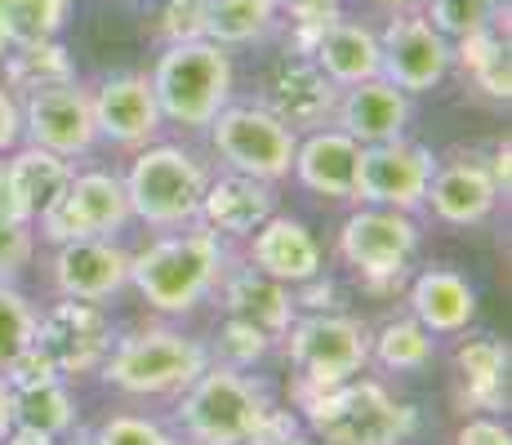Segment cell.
<instances>
[{
	"label": "cell",
	"instance_id": "7",
	"mask_svg": "<svg viewBox=\"0 0 512 445\" xmlns=\"http://www.w3.org/2000/svg\"><path fill=\"white\" fill-rule=\"evenodd\" d=\"M210 134H214V152L232 165V174H250L263 178V183H277V178L290 174L294 147H299V134L281 116H272L268 107L254 103L241 107L228 103L210 121Z\"/></svg>",
	"mask_w": 512,
	"mask_h": 445
},
{
	"label": "cell",
	"instance_id": "43",
	"mask_svg": "<svg viewBox=\"0 0 512 445\" xmlns=\"http://www.w3.org/2000/svg\"><path fill=\"white\" fill-rule=\"evenodd\" d=\"M272 5H277V14L308 18V14H330V9H339L343 0H272Z\"/></svg>",
	"mask_w": 512,
	"mask_h": 445
},
{
	"label": "cell",
	"instance_id": "16",
	"mask_svg": "<svg viewBox=\"0 0 512 445\" xmlns=\"http://www.w3.org/2000/svg\"><path fill=\"white\" fill-rule=\"evenodd\" d=\"M334 85L308 54L303 58H281L277 72L268 76V112L281 116L290 130H317L321 121L334 112L339 94Z\"/></svg>",
	"mask_w": 512,
	"mask_h": 445
},
{
	"label": "cell",
	"instance_id": "24",
	"mask_svg": "<svg viewBox=\"0 0 512 445\" xmlns=\"http://www.w3.org/2000/svg\"><path fill=\"white\" fill-rule=\"evenodd\" d=\"M223 299H228V316H241V321L259 325L263 334L290 330V316H294L290 285L263 276L259 267H245V272H236L232 281H228V290H223Z\"/></svg>",
	"mask_w": 512,
	"mask_h": 445
},
{
	"label": "cell",
	"instance_id": "25",
	"mask_svg": "<svg viewBox=\"0 0 512 445\" xmlns=\"http://www.w3.org/2000/svg\"><path fill=\"white\" fill-rule=\"evenodd\" d=\"M63 196L72 201L76 219L85 223L90 236H112L134 219L130 196H125V178H116V174H103V170L72 174V183H67Z\"/></svg>",
	"mask_w": 512,
	"mask_h": 445
},
{
	"label": "cell",
	"instance_id": "34",
	"mask_svg": "<svg viewBox=\"0 0 512 445\" xmlns=\"http://www.w3.org/2000/svg\"><path fill=\"white\" fill-rule=\"evenodd\" d=\"M36 343V312L14 285L0 281V374Z\"/></svg>",
	"mask_w": 512,
	"mask_h": 445
},
{
	"label": "cell",
	"instance_id": "20",
	"mask_svg": "<svg viewBox=\"0 0 512 445\" xmlns=\"http://www.w3.org/2000/svg\"><path fill=\"white\" fill-rule=\"evenodd\" d=\"M357 156L361 143L343 130H317L308 134L299 147H294V165L290 170L299 174V183L317 196H352L357 187Z\"/></svg>",
	"mask_w": 512,
	"mask_h": 445
},
{
	"label": "cell",
	"instance_id": "11",
	"mask_svg": "<svg viewBox=\"0 0 512 445\" xmlns=\"http://www.w3.org/2000/svg\"><path fill=\"white\" fill-rule=\"evenodd\" d=\"M415 250H419L415 219L406 210H388V205H366L339 232V254L348 259V267H357L370 281L401 276Z\"/></svg>",
	"mask_w": 512,
	"mask_h": 445
},
{
	"label": "cell",
	"instance_id": "26",
	"mask_svg": "<svg viewBox=\"0 0 512 445\" xmlns=\"http://www.w3.org/2000/svg\"><path fill=\"white\" fill-rule=\"evenodd\" d=\"M5 170H9V183H14L18 201H23L27 219H36L41 210H49V205L67 192V183H72V165H67V156L45 152V147H36V143L23 147Z\"/></svg>",
	"mask_w": 512,
	"mask_h": 445
},
{
	"label": "cell",
	"instance_id": "28",
	"mask_svg": "<svg viewBox=\"0 0 512 445\" xmlns=\"http://www.w3.org/2000/svg\"><path fill=\"white\" fill-rule=\"evenodd\" d=\"M277 27L272 0H205V41L214 45H254Z\"/></svg>",
	"mask_w": 512,
	"mask_h": 445
},
{
	"label": "cell",
	"instance_id": "37",
	"mask_svg": "<svg viewBox=\"0 0 512 445\" xmlns=\"http://www.w3.org/2000/svg\"><path fill=\"white\" fill-rule=\"evenodd\" d=\"M94 445H179L170 437V432L161 428V423L152 419H139V414H116V419H107L103 428H98Z\"/></svg>",
	"mask_w": 512,
	"mask_h": 445
},
{
	"label": "cell",
	"instance_id": "29",
	"mask_svg": "<svg viewBox=\"0 0 512 445\" xmlns=\"http://www.w3.org/2000/svg\"><path fill=\"white\" fill-rule=\"evenodd\" d=\"M459 374L468 397L486 410H499L508 401V348L499 339H468L459 348Z\"/></svg>",
	"mask_w": 512,
	"mask_h": 445
},
{
	"label": "cell",
	"instance_id": "23",
	"mask_svg": "<svg viewBox=\"0 0 512 445\" xmlns=\"http://www.w3.org/2000/svg\"><path fill=\"white\" fill-rule=\"evenodd\" d=\"M410 308H415V321L428 334H455L477 312V294H472V285L459 272L428 267L415 281V290H410Z\"/></svg>",
	"mask_w": 512,
	"mask_h": 445
},
{
	"label": "cell",
	"instance_id": "18",
	"mask_svg": "<svg viewBox=\"0 0 512 445\" xmlns=\"http://www.w3.org/2000/svg\"><path fill=\"white\" fill-rule=\"evenodd\" d=\"M254 245H250V263L263 276L281 285H303L321 276V245L299 219H281L272 214L263 227H254Z\"/></svg>",
	"mask_w": 512,
	"mask_h": 445
},
{
	"label": "cell",
	"instance_id": "38",
	"mask_svg": "<svg viewBox=\"0 0 512 445\" xmlns=\"http://www.w3.org/2000/svg\"><path fill=\"white\" fill-rule=\"evenodd\" d=\"M161 36L165 45L205 36V0H170L161 14Z\"/></svg>",
	"mask_w": 512,
	"mask_h": 445
},
{
	"label": "cell",
	"instance_id": "4",
	"mask_svg": "<svg viewBox=\"0 0 512 445\" xmlns=\"http://www.w3.org/2000/svg\"><path fill=\"white\" fill-rule=\"evenodd\" d=\"M268 414V397L232 365H219V370L205 365L187 383V397L179 405V419L196 445H250Z\"/></svg>",
	"mask_w": 512,
	"mask_h": 445
},
{
	"label": "cell",
	"instance_id": "22",
	"mask_svg": "<svg viewBox=\"0 0 512 445\" xmlns=\"http://www.w3.org/2000/svg\"><path fill=\"white\" fill-rule=\"evenodd\" d=\"M308 58L339 89H348L357 81H370V76H383L379 36H374L370 27H361V23H343V18L326 23V32L317 36V45H312Z\"/></svg>",
	"mask_w": 512,
	"mask_h": 445
},
{
	"label": "cell",
	"instance_id": "21",
	"mask_svg": "<svg viewBox=\"0 0 512 445\" xmlns=\"http://www.w3.org/2000/svg\"><path fill=\"white\" fill-rule=\"evenodd\" d=\"M223 236H250L254 227H263L272 219V192L263 178H250V174H223L214 183H205V196H201V214Z\"/></svg>",
	"mask_w": 512,
	"mask_h": 445
},
{
	"label": "cell",
	"instance_id": "15",
	"mask_svg": "<svg viewBox=\"0 0 512 445\" xmlns=\"http://www.w3.org/2000/svg\"><path fill=\"white\" fill-rule=\"evenodd\" d=\"M54 281L67 299H112L130 285V254L112 245L107 236H81V241H63L54 259Z\"/></svg>",
	"mask_w": 512,
	"mask_h": 445
},
{
	"label": "cell",
	"instance_id": "35",
	"mask_svg": "<svg viewBox=\"0 0 512 445\" xmlns=\"http://www.w3.org/2000/svg\"><path fill=\"white\" fill-rule=\"evenodd\" d=\"M428 5H432V14H428L432 27L446 32L450 41H459V36H468V32L495 27L504 0H428Z\"/></svg>",
	"mask_w": 512,
	"mask_h": 445
},
{
	"label": "cell",
	"instance_id": "45",
	"mask_svg": "<svg viewBox=\"0 0 512 445\" xmlns=\"http://www.w3.org/2000/svg\"><path fill=\"white\" fill-rule=\"evenodd\" d=\"M383 9H392V14H410V9H419L423 0H379Z\"/></svg>",
	"mask_w": 512,
	"mask_h": 445
},
{
	"label": "cell",
	"instance_id": "27",
	"mask_svg": "<svg viewBox=\"0 0 512 445\" xmlns=\"http://www.w3.org/2000/svg\"><path fill=\"white\" fill-rule=\"evenodd\" d=\"M72 419H76L72 392L63 388V379H58V374L14 388V428L54 441V437H63V432L72 428Z\"/></svg>",
	"mask_w": 512,
	"mask_h": 445
},
{
	"label": "cell",
	"instance_id": "32",
	"mask_svg": "<svg viewBox=\"0 0 512 445\" xmlns=\"http://www.w3.org/2000/svg\"><path fill=\"white\" fill-rule=\"evenodd\" d=\"M459 63L472 72V81L486 89L490 98L512 94V72H508V41L495 32V27H481V32L459 36Z\"/></svg>",
	"mask_w": 512,
	"mask_h": 445
},
{
	"label": "cell",
	"instance_id": "41",
	"mask_svg": "<svg viewBox=\"0 0 512 445\" xmlns=\"http://www.w3.org/2000/svg\"><path fill=\"white\" fill-rule=\"evenodd\" d=\"M455 445H512V432L499 419H472L459 428Z\"/></svg>",
	"mask_w": 512,
	"mask_h": 445
},
{
	"label": "cell",
	"instance_id": "40",
	"mask_svg": "<svg viewBox=\"0 0 512 445\" xmlns=\"http://www.w3.org/2000/svg\"><path fill=\"white\" fill-rule=\"evenodd\" d=\"M18 138H23V107H18L14 89L0 85V152L18 147Z\"/></svg>",
	"mask_w": 512,
	"mask_h": 445
},
{
	"label": "cell",
	"instance_id": "17",
	"mask_svg": "<svg viewBox=\"0 0 512 445\" xmlns=\"http://www.w3.org/2000/svg\"><path fill=\"white\" fill-rule=\"evenodd\" d=\"M339 112L343 134H352L361 147L366 143H388V138H401L410 121V94L397 89L383 76H370V81L348 85V94L334 103Z\"/></svg>",
	"mask_w": 512,
	"mask_h": 445
},
{
	"label": "cell",
	"instance_id": "42",
	"mask_svg": "<svg viewBox=\"0 0 512 445\" xmlns=\"http://www.w3.org/2000/svg\"><path fill=\"white\" fill-rule=\"evenodd\" d=\"M0 223H32L23 210V201H18L14 183H9V170L0 165Z\"/></svg>",
	"mask_w": 512,
	"mask_h": 445
},
{
	"label": "cell",
	"instance_id": "39",
	"mask_svg": "<svg viewBox=\"0 0 512 445\" xmlns=\"http://www.w3.org/2000/svg\"><path fill=\"white\" fill-rule=\"evenodd\" d=\"M32 250H36L32 223H0V281L23 272L32 263Z\"/></svg>",
	"mask_w": 512,
	"mask_h": 445
},
{
	"label": "cell",
	"instance_id": "44",
	"mask_svg": "<svg viewBox=\"0 0 512 445\" xmlns=\"http://www.w3.org/2000/svg\"><path fill=\"white\" fill-rule=\"evenodd\" d=\"M14 432V388L0 379V441Z\"/></svg>",
	"mask_w": 512,
	"mask_h": 445
},
{
	"label": "cell",
	"instance_id": "5",
	"mask_svg": "<svg viewBox=\"0 0 512 445\" xmlns=\"http://www.w3.org/2000/svg\"><path fill=\"white\" fill-rule=\"evenodd\" d=\"M205 170L192 152L170 143L143 147L134 156V170L125 178V196H130V214L152 227H183L201 214L205 196Z\"/></svg>",
	"mask_w": 512,
	"mask_h": 445
},
{
	"label": "cell",
	"instance_id": "46",
	"mask_svg": "<svg viewBox=\"0 0 512 445\" xmlns=\"http://www.w3.org/2000/svg\"><path fill=\"white\" fill-rule=\"evenodd\" d=\"M272 445H321L317 437H299V432H285L281 441H272Z\"/></svg>",
	"mask_w": 512,
	"mask_h": 445
},
{
	"label": "cell",
	"instance_id": "12",
	"mask_svg": "<svg viewBox=\"0 0 512 445\" xmlns=\"http://www.w3.org/2000/svg\"><path fill=\"white\" fill-rule=\"evenodd\" d=\"M36 352L49 361L54 374H85L112 348V321L85 299H67L36 321Z\"/></svg>",
	"mask_w": 512,
	"mask_h": 445
},
{
	"label": "cell",
	"instance_id": "31",
	"mask_svg": "<svg viewBox=\"0 0 512 445\" xmlns=\"http://www.w3.org/2000/svg\"><path fill=\"white\" fill-rule=\"evenodd\" d=\"M5 89H23V94H36V89L76 81L72 58L58 41H41V45H23L18 54H9L5 63Z\"/></svg>",
	"mask_w": 512,
	"mask_h": 445
},
{
	"label": "cell",
	"instance_id": "3",
	"mask_svg": "<svg viewBox=\"0 0 512 445\" xmlns=\"http://www.w3.org/2000/svg\"><path fill=\"white\" fill-rule=\"evenodd\" d=\"M303 410L326 445H397L415 428V414L370 379H348L321 392L303 388Z\"/></svg>",
	"mask_w": 512,
	"mask_h": 445
},
{
	"label": "cell",
	"instance_id": "14",
	"mask_svg": "<svg viewBox=\"0 0 512 445\" xmlns=\"http://www.w3.org/2000/svg\"><path fill=\"white\" fill-rule=\"evenodd\" d=\"M90 103H94L98 134L121 143V147H147L165 125L161 103H156V89L139 72L107 76V81L90 94Z\"/></svg>",
	"mask_w": 512,
	"mask_h": 445
},
{
	"label": "cell",
	"instance_id": "10",
	"mask_svg": "<svg viewBox=\"0 0 512 445\" xmlns=\"http://www.w3.org/2000/svg\"><path fill=\"white\" fill-rule=\"evenodd\" d=\"M379 54H383V81H392L406 94H423V89L441 85L455 63V45L446 32L432 27V18L423 14H397L388 23V32L379 36Z\"/></svg>",
	"mask_w": 512,
	"mask_h": 445
},
{
	"label": "cell",
	"instance_id": "9",
	"mask_svg": "<svg viewBox=\"0 0 512 445\" xmlns=\"http://www.w3.org/2000/svg\"><path fill=\"white\" fill-rule=\"evenodd\" d=\"M432 183V156L406 138L388 143H366L357 156V187L352 196L366 205H388V210H415L428 196Z\"/></svg>",
	"mask_w": 512,
	"mask_h": 445
},
{
	"label": "cell",
	"instance_id": "33",
	"mask_svg": "<svg viewBox=\"0 0 512 445\" xmlns=\"http://www.w3.org/2000/svg\"><path fill=\"white\" fill-rule=\"evenodd\" d=\"M374 356L388 370H423L432 361V334L410 316V321H388L374 339Z\"/></svg>",
	"mask_w": 512,
	"mask_h": 445
},
{
	"label": "cell",
	"instance_id": "30",
	"mask_svg": "<svg viewBox=\"0 0 512 445\" xmlns=\"http://www.w3.org/2000/svg\"><path fill=\"white\" fill-rule=\"evenodd\" d=\"M72 0H0V45L23 49L54 41L67 23Z\"/></svg>",
	"mask_w": 512,
	"mask_h": 445
},
{
	"label": "cell",
	"instance_id": "36",
	"mask_svg": "<svg viewBox=\"0 0 512 445\" xmlns=\"http://www.w3.org/2000/svg\"><path fill=\"white\" fill-rule=\"evenodd\" d=\"M272 334H263L259 325L241 321V316H228L219 330V356L232 365V370H245V365H254L263 352H268Z\"/></svg>",
	"mask_w": 512,
	"mask_h": 445
},
{
	"label": "cell",
	"instance_id": "47",
	"mask_svg": "<svg viewBox=\"0 0 512 445\" xmlns=\"http://www.w3.org/2000/svg\"><path fill=\"white\" fill-rule=\"evenodd\" d=\"M330 285H326V290H317V294H312V299H303V303H308V308H330Z\"/></svg>",
	"mask_w": 512,
	"mask_h": 445
},
{
	"label": "cell",
	"instance_id": "2",
	"mask_svg": "<svg viewBox=\"0 0 512 445\" xmlns=\"http://www.w3.org/2000/svg\"><path fill=\"white\" fill-rule=\"evenodd\" d=\"M223 276V245L210 232L165 236L130 254V285L156 312H192Z\"/></svg>",
	"mask_w": 512,
	"mask_h": 445
},
{
	"label": "cell",
	"instance_id": "6",
	"mask_svg": "<svg viewBox=\"0 0 512 445\" xmlns=\"http://www.w3.org/2000/svg\"><path fill=\"white\" fill-rule=\"evenodd\" d=\"M205 365H210V352L196 339H183L174 330H147L112 352L103 379L134 397H165V392L187 388Z\"/></svg>",
	"mask_w": 512,
	"mask_h": 445
},
{
	"label": "cell",
	"instance_id": "1",
	"mask_svg": "<svg viewBox=\"0 0 512 445\" xmlns=\"http://www.w3.org/2000/svg\"><path fill=\"white\" fill-rule=\"evenodd\" d=\"M156 89L161 116L187 130H201L228 107L232 98V58L228 45H214L205 36L196 41H174L156 58V72L147 76Z\"/></svg>",
	"mask_w": 512,
	"mask_h": 445
},
{
	"label": "cell",
	"instance_id": "19",
	"mask_svg": "<svg viewBox=\"0 0 512 445\" xmlns=\"http://www.w3.org/2000/svg\"><path fill=\"white\" fill-rule=\"evenodd\" d=\"M499 196L504 192L495 187V178H490L486 165L455 161V165H446V170L432 174L428 196H423V201H432V214H437L441 223L477 227V223H486L490 214H495Z\"/></svg>",
	"mask_w": 512,
	"mask_h": 445
},
{
	"label": "cell",
	"instance_id": "8",
	"mask_svg": "<svg viewBox=\"0 0 512 445\" xmlns=\"http://www.w3.org/2000/svg\"><path fill=\"white\" fill-rule=\"evenodd\" d=\"M290 361L303 374V388L308 392L334 388V383H348L366 370L370 334L352 316L317 312L290 330Z\"/></svg>",
	"mask_w": 512,
	"mask_h": 445
},
{
	"label": "cell",
	"instance_id": "13",
	"mask_svg": "<svg viewBox=\"0 0 512 445\" xmlns=\"http://www.w3.org/2000/svg\"><path fill=\"white\" fill-rule=\"evenodd\" d=\"M23 134L32 138L36 147L67 156V161H72V156H85L98 138L90 94H85L76 81H63V85H49V89L27 94Z\"/></svg>",
	"mask_w": 512,
	"mask_h": 445
}]
</instances>
